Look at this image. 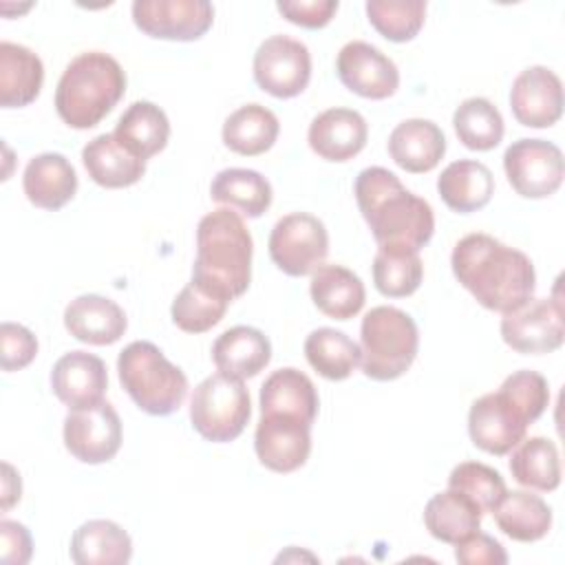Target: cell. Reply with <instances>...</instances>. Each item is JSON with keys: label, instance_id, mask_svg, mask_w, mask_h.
Instances as JSON below:
<instances>
[{"label": "cell", "instance_id": "cell-1", "mask_svg": "<svg viewBox=\"0 0 565 565\" xmlns=\"http://www.w3.org/2000/svg\"><path fill=\"white\" fill-rule=\"evenodd\" d=\"M455 278L475 300L499 313H510L532 300L536 274L532 260L490 234H468L450 256Z\"/></svg>", "mask_w": 565, "mask_h": 565}, {"label": "cell", "instance_id": "cell-2", "mask_svg": "<svg viewBox=\"0 0 565 565\" xmlns=\"http://www.w3.org/2000/svg\"><path fill=\"white\" fill-rule=\"evenodd\" d=\"M358 207L380 247L419 252L435 232L428 201L408 192L386 168H364L355 179Z\"/></svg>", "mask_w": 565, "mask_h": 565}, {"label": "cell", "instance_id": "cell-3", "mask_svg": "<svg viewBox=\"0 0 565 565\" xmlns=\"http://www.w3.org/2000/svg\"><path fill=\"white\" fill-rule=\"evenodd\" d=\"M252 252L254 243L243 216L232 207H218L199 221L192 280L234 300L249 287Z\"/></svg>", "mask_w": 565, "mask_h": 565}, {"label": "cell", "instance_id": "cell-4", "mask_svg": "<svg viewBox=\"0 0 565 565\" xmlns=\"http://www.w3.org/2000/svg\"><path fill=\"white\" fill-rule=\"evenodd\" d=\"M124 93L126 73L121 64L108 53L86 51L64 68L55 88V110L71 128L86 130L97 126Z\"/></svg>", "mask_w": 565, "mask_h": 565}, {"label": "cell", "instance_id": "cell-5", "mask_svg": "<svg viewBox=\"0 0 565 565\" xmlns=\"http://www.w3.org/2000/svg\"><path fill=\"white\" fill-rule=\"evenodd\" d=\"M117 371L124 391L148 415H172L188 395L185 373L152 342H130L117 358Z\"/></svg>", "mask_w": 565, "mask_h": 565}, {"label": "cell", "instance_id": "cell-6", "mask_svg": "<svg viewBox=\"0 0 565 565\" xmlns=\"http://www.w3.org/2000/svg\"><path fill=\"white\" fill-rule=\"evenodd\" d=\"M417 349V324L406 311L380 305L364 313L360 327V364L366 377L375 382L397 380L415 362Z\"/></svg>", "mask_w": 565, "mask_h": 565}, {"label": "cell", "instance_id": "cell-7", "mask_svg": "<svg viewBox=\"0 0 565 565\" xmlns=\"http://www.w3.org/2000/svg\"><path fill=\"white\" fill-rule=\"evenodd\" d=\"M249 415V391L243 380L225 373L205 377L190 399L192 428L214 444L234 441L245 430Z\"/></svg>", "mask_w": 565, "mask_h": 565}, {"label": "cell", "instance_id": "cell-8", "mask_svg": "<svg viewBox=\"0 0 565 565\" xmlns=\"http://www.w3.org/2000/svg\"><path fill=\"white\" fill-rule=\"evenodd\" d=\"M329 254V234L320 218L291 212L276 221L269 234V256L287 276L313 274Z\"/></svg>", "mask_w": 565, "mask_h": 565}, {"label": "cell", "instance_id": "cell-9", "mask_svg": "<svg viewBox=\"0 0 565 565\" xmlns=\"http://www.w3.org/2000/svg\"><path fill=\"white\" fill-rule=\"evenodd\" d=\"M532 424L523 406L501 386L472 402L468 413V435L477 448L490 455H508Z\"/></svg>", "mask_w": 565, "mask_h": 565}, {"label": "cell", "instance_id": "cell-10", "mask_svg": "<svg viewBox=\"0 0 565 565\" xmlns=\"http://www.w3.org/2000/svg\"><path fill=\"white\" fill-rule=\"evenodd\" d=\"M503 170L516 194L545 199L561 188L565 163L556 143L545 139H519L505 148Z\"/></svg>", "mask_w": 565, "mask_h": 565}, {"label": "cell", "instance_id": "cell-11", "mask_svg": "<svg viewBox=\"0 0 565 565\" xmlns=\"http://www.w3.org/2000/svg\"><path fill=\"white\" fill-rule=\"evenodd\" d=\"M254 79L278 99L300 95L311 79L309 49L289 35L267 38L254 53Z\"/></svg>", "mask_w": 565, "mask_h": 565}, {"label": "cell", "instance_id": "cell-12", "mask_svg": "<svg viewBox=\"0 0 565 565\" xmlns=\"http://www.w3.org/2000/svg\"><path fill=\"white\" fill-rule=\"evenodd\" d=\"M132 22L150 38L192 42L212 26L214 7L207 0H135Z\"/></svg>", "mask_w": 565, "mask_h": 565}, {"label": "cell", "instance_id": "cell-13", "mask_svg": "<svg viewBox=\"0 0 565 565\" xmlns=\"http://www.w3.org/2000/svg\"><path fill=\"white\" fill-rule=\"evenodd\" d=\"M503 342L523 355H543L563 347V307L558 300L536 298L523 307L503 313Z\"/></svg>", "mask_w": 565, "mask_h": 565}, {"label": "cell", "instance_id": "cell-14", "mask_svg": "<svg viewBox=\"0 0 565 565\" xmlns=\"http://www.w3.org/2000/svg\"><path fill=\"white\" fill-rule=\"evenodd\" d=\"M64 446L82 463L110 461L121 448V419L108 402L75 408L64 417Z\"/></svg>", "mask_w": 565, "mask_h": 565}, {"label": "cell", "instance_id": "cell-15", "mask_svg": "<svg viewBox=\"0 0 565 565\" xmlns=\"http://www.w3.org/2000/svg\"><path fill=\"white\" fill-rule=\"evenodd\" d=\"M258 461L274 472H294L309 459L311 424L280 413H265L254 433Z\"/></svg>", "mask_w": 565, "mask_h": 565}, {"label": "cell", "instance_id": "cell-16", "mask_svg": "<svg viewBox=\"0 0 565 565\" xmlns=\"http://www.w3.org/2000/svg\"><path fill=\"white\" fill-rule=\"evenodd\" d=\"M335 71L351 93L366 99H386L399 86V71L395 62L377 46L362 40L347 42L340 49Z\"/></svg>", "mask_w": 565, "mask_h": 565}, {"label": "cell", "instance_id": "cell-17", "mask_svg": "<svg viewBox=\"0 0 565 565\" xmlns=\"http://www.w3.org/2000/svg\"><path fill=\"white\" fill-rule=\"evenodd\" d=\"M510 108L521 126H554L563 115L561 77L547 66H530L521 71L510 88Z\"/></svg>", "mask_w": 565, "mask_h": 565}, {"label": "cell", "instance_id": "cell-18", "mask_svg": "<svg viewBox=\"0 0 565 565\" xmlns=\"http://www.w3.org/2000/svg\"><path fill=\"white\" fill-rule=\"evenodd\" d=\"M51 388L71 411L93 406L108 388L106 364L88 351H68L53 364Z\"/></svg>", "mask_w": 565, "mask_h": 565}, {"label": "cell", "instance_id": "cell-19", "mask_svg": "<svg viewBox=\"0 0 565 565\" xmlns=\"http://www.w3.org/2000/svg\"><path fill=\"white\" fill-rule=\"evenodd\" d=\"M369 126L353 108H329L313 117L307 141L311 150L327 161H349L366 146Z\"/></svg>", "mask_w": 565, "mask_h": 565}, {"label": "cell", "instance_id": "cell-20", "mask_svg": "<svg viewBox=\"0 0 565 565\" xmlns=\"http://www.w3.org/2000/svg\"><path fill=\"white\" fill-rule=\"evenodd\" d=\"M64 327L75 340L104 347L124 335L128 320L115 300L99 294H84L64 309Z\"/></svg>", "mask_w": 565, "mask_h": 565}, {"label": "cell", "instance_id": "cell-21", "mask_svg": "<svg viewBox=\"0 0 565 565\" xmlns=\"http://www.w3.org/2000/svg\"><path fill=\"white\" fill-rule=\"evenodd\" d=\"M446 152V137L430 119H404L388 137L391 159L411 174L430 172Z\"/></svg>", "mask_w": 565, "mask_h": 565}, {"label": "cell", "instance_id": "cell-22", "mask_svg": "<svg viewBox=\"0 0 565 565\" xmlns=\"http://www.w3.org/2000/svg\"><path fill=\"white\" fill-rule=\"evenodd\" d=\"M212 360L218 373L247 380L258 375L269 364L271 342L260 329L238 324L223 331L214 340Z\"/></svg>", "mask_w": 565, "mask_h": 565}, {"label": "cell", "instance_id": "cell-23", "mask_svg": "<svg viewBox=\"0 0 565 565\" xmlns=\"http://www.w3.org/2000/svg\"><path fill=\"white\" fill-rule=\"evenodd\" d=\"M22 188L35 207L60 210L75 196L77 174L64 154L42 152L26 163Z\"/></svg>", "mask_w": 565, "mask_h": 565}, {"label": "cell", "instance_id": "cell-24", "mask_svg": "<svg viewBox=\"0 0 565 565\" xmlns=\"http://www.w3.org/2000/svg\"><path fill=\"white\" fill-rule=\"evenodd\" d=\"M82 163L88 177L102 188H128L146 174V161L126 150L113 132L97 135L82 150Z\"/></svg>", "mask_w": 565, "mask_h": 565}, {"label": "cell", "instance_id": "cell-25", "mask_svg": "<svg viewBox=\"0 0 565 565\" xmlns=\"http://www.w3.org/2000/svg\"><path fill=\"white\" fill-rule=\"evenodd\" d=\"M44 82L42 60L26 46L0 42V106L22 108L35 102Z\"/></svg>", "mask_w": 565, "mask_h": 565}, {"label": "cell", "instance_id": "cell-26", "mask_svg": "<svg viewBox=\"0 0 565 565\" xmlns=\"http://www.w3.org/2000/svg\"><path fill=\"white\" fill-rule=\"evenodd\" d=\"M437 192L450 210L470 214L490 203L494 194V177L481 161L459 159L444 168L437 179Z\"/></svg>", "mask_w": 565, "mask_h": 565}, {"label": "cell", "instance_id": "cell-27", "mask_svg": "<svg viewBox=\"0 0 565 565\" xmlns=\"http://www.w3.org/2000/svg\"><path fill=\"white\" fill-rule=\"evenodd\" d=\"M318 406L320 402L313 382L294 366L274 371L260 386V415L280 413L313 424Z\"/></svg>", "mask_w": 565, "mask_h": 565}, {"label": "cell", "instance_id": "cell-28", "mask_svg": "<svg viewBox=\"0 0 565 565\" xmlns=\"http://www.w3.org/2000/svg\"><path fill=\"white\" fill-rule=\"evenodd\" d=\"M318 311L333 320H349L364 307L366 291L358 274L342 265H320L309 285Z\"/></svg>", "mask_w": 565, "mask_h": 565}, {"label": "cell", "instance_id": "cell-29", "mask_svg": "<svg viewBox=\"0 0 565 565\" xmlns=\"http://www.w3.org/2000/svg\"><path fill=\"white\" fill-rule=\"evenodd\" d=\"M132 556L128 532L108 519L82 523L71 539V558L77 565H126Z\"/></svg>", "mask_w": 565, "mask_h": 565}, {"label": "cell", "instance_id": "cell-30", "mask_svg": "<svg viewBox=\"0 0 565 565\" xmlns=\"http://www.w3.org/2000/svg\"><path fill=\"white\" fill-rule=\"evenodd\" d=\"M481 516L483 512L472 499L450 488L433 494L424 508V523L430 536L450 545L479 532Z\"/></svg>", "mask_w": 565, "mask_h": 565}, {"label": "cell", "instance_id": "cell-31", "mask_svg": "<svg viewBox=\"0 0 565 565\" xmlns=\"http://www.w3.org/2000/svg\"><path fill=\"white\" fill-rule=\"evenodd\" d=\"M113 135L126 150L146 161L166 148L170 121L157 104L135 102L124 110Z\"/></svg>", "mask_w": 565, "mask_h": 565}, {"label": "cell", "instance_id": "cell-32", "mask_svg": "<svg viewBox=\"0 0 565 565\" xmlns=\"http://www.w3.org/2000/svg\"><path fill=\"white\" fill-rule=\"evenodd\" d=\"M492 514L499 530L519 543L541 541L552 527V508L525 490H505Z\"/></svg>", "mask_w": 565, "mask_h": 565}, {"label": "cell", "instance_id": "cell-33", "mask_svg": "<svg viewBox=\"0 0 565 565\" xmlns=\"http://www.w3.org/2000/svg\"><path fill=\"white\" fill-rule=\"evenodd\" d=\"M210 196L232 210H238L247 218L263 216L271 205L269 181L249 168H225L210 185Z\"/></svg>", "mask_w": 565, "mask_h": 565}, {"label": "cell", "instance_id": "cell-34", "mask_svg": "<svg viewBox=\"0 0 565 565\" xmlns=\"http://www.w3.org/2000/svg\"><path fill=\"white\" fill-rule=\"evenodd\" d=\"M278 132V117L269 108L260 104H245L225 119L223 143L236 154L256 157L276 143Z\"/></svg>", "mask_w": 565, "mask_h": 565}, {"label": "cell", "instance_id": "cell-35", "mask_svg": "<svg viewBox=\"0 0 565 565\" xmlns=\"http://www.w3.org/2000/svg\"><path fill=\"white\" fill-rule=\"evenodd\" d=\"M510 457V472L516 483L539 490L552 492L561 483V459L558 448L547 437H530L521 439L512 448Z\"/></svg>", "mask_w": 565, "mask_h": 565}, {"label": "cell", "instance_id": "cell-36", "mask_svg": "<svg viewBox=\"0 0 565 565\" xmlns=\"http://www.w3.org/2000/svg\"><path fill=\"white\" fill-rule=\"evenodd\" d=\"M305 355L316 373L333 382L347 380L362 360L360 344L331 327H320L307 335Z\"/></svg>", "mask_w": 565, "mask_h": 565}, {"label": "cell", "instance_id": "cell-37", "mask_svg": "<svg viewBox=\"0 0 565 565\" xmlns=\"http://www.w3.org/2000/svg\"><path fill=\"white\" fill-rule=\"evenodd\" d=\"M452 126L459 141L477 152L497 148L505 130L499 108L486 97L463 99L452 115Z\"/></svg>", "mask_w": 565, "mask_h": 565}, {"label": "cell", "instance_id": "cell-38", "mask_svg": "<svg viewBox=\"0 0 565 565\" xmlns=\"http://www.w3.org/2000/svg\"><path fill=\"white\" fill-rule=\"evenodd\" d=\"M424 278L419 252L402 247H380L373 258V282L382 296L406 298L415 294Z\"/></svg>", "mask_w": 565, "mask_h": 565}, {"label": "cell", "instance_id": "cell-39", "mask_svg": "<svg viewBox=\"0 0 565 565\" xmlns=\"http://www.w3.org/2000/svg\"><path fill=\"white\" fill-rule=\"evenodd\" d=\"M232 300L218 291L190 280L172 300V322L185 333H205L221 322Z\"/></svg>", "mask_w": 565, "mask_h": 565}, {"label": "cell", "instance_id": "cell-40", "mask_svg": "<svg viewBox=\"0 0 565 565\" xmlns=\"http://www.w3.org/2000/svg\"><path fill=\"white\" fill-rule=\"evenodd\" d=\"M366 15L373 29L391 42H408L424 26V0H369Z\"/></svg>", "mask_w": 565, "mask_h": 565}, {"label": "cell", "instance_id": "cell-41", "mask_svg": "<svg viewBox=\"0 0 565 565\" xmlns=\"http://www.w3.org/2000/svg\"><path fill=\"white\" fill-rule=\"evenodd\" d=\"M448 488L472 499L481 512H492L505 494L503 477L481 461L457 463L448 477Z\"/></svg>", "mask_w": 565, "mask_h": 565}, {"label": "cell", "instance_id": "cell-42", "mask_svg": "<svg viewBox=\"0 0 565 565\" xmlns=\"http://www.w3.org/2000/svg\"><path fill=\"white\" fill-rule=\"evenodd\" d=\"M38 355V340L35 335L18 324V322H2L0 327V364L2 371H20L33 362Z\"/></svg>", "mask_w": 565, "mask_h": 565}, {"label": "cell", "instance_id": "cell-43", "mask_svg": "<svg viewBox=\"0 0 565 565\" xmlns=\"http://www.w3.org/2000/svg\"><path fill=\"white\" fill-rule=\"evenodd\" d=\"M455 558L461 565H505L508 554L503 545L490 534L475 532L455 545Z\"/></svg>", "mask_w": 565, "mask_h": 565}, {"label": "cell", "instance_id": "cell-44", "mask_svg": "<svg viewBox=\"0 0 565 565\" xmlns=\"http://www.w3.org/2000/svg\"><path fill=\"white\" fill-rule=\"evenodd\" d=\"M276 9L294 24L305 29H322L338 11V0H289L278 2Z\"/></svg>", "mask_w": 565, "mask_h": 565}, {"label": "cell", "instance_id": "cell-45", "mask_svg": "<svg viewBox=\"0 0 565 565\" xmlns=\"http://www.w3.org/2000/svg\"><path fill=\"white\" fill-rule=\"evenodd\" d=\"M33 543L29 530L18 523L2 519L0 521V561L4 565H24L31 561Z\"/></svg>", "mask_w": 565, "mask_h": 565}, {"label": "cell", "instance_id": "cell-46", "mask_svg": "<svg viewBox=\"0 0 565 565\" xmlns=\"http://www.w3.org/2000/svg\"><path fill=\"white\" fill-rule=\"evenodd\" d=\"M20 492H22V483H20V475L15 472V468L11 463H2V510L7 512L15 501H20Z\"/></svg>", "mask_w": 565, "mask_h": 565}]
</instances>
